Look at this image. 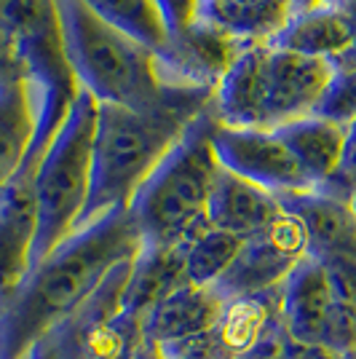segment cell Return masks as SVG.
<instances>
[{
    "mask_svg": "<svg viewBox=\"0 0 356 359\" xmlns=\"http://www.w3.org/2000/svg\"><path fill=\"white\" fill-rule=\"evenodd\" d=\"M139 250L142 239L129 210H113L78 228L46 255L19 292L0 309V359H30Z\"/></svg>",
    "mask_w": 356,
    "mask_h": 359,
    "instance_id": "6da1fadb",
    "label": "cell"
},
{
    "mask_svg": "<svg viewBox=\"0 0 356 359\" xmlns=\"http://www.w3.org/2000/svg\"><path fill=\"white\" fill-rule=\"evenodd\" d=\"M214 102V91L172 86L156 105H97L91 194L81 225L113 210H129L153 169Z\"/></svg>",
    "mask_w": 356,
    "mask_h": 359,
    "instance_id": "7a4b0ae2",
    "label": "cell"
},
{
    "mask_svg": "<svg viewBox=\"0 0 356 359\" xmlns=\"http://www.w3.org/2000/svg\"><path fill=\"white\" fill-rule=\"evenodd\" d=\"M335 65L257 43L238 51L217 83L212 110L223 126L279 129L313 116L332 81Z\"/></svg>",
    "mask_w": 356,
    "mask_h": 359,
    "instance_id": "3957f363",
    "label": "cell"
},
{
    "mask_svg": "<svg viewBox=\"0 0 356 359\" xmlns=\"http://www.w3.org/2000/svg\"><path fill=\"white\" fill-rule=\"evenodd\" d=\"M57 11L75 83L97 105L148 107L172 89L156 51L104 25L81 0H57Z\"/></svg>",
    "mask_w": 356,
    "mask_h": 359,
    "instance_id": "277c9868",
    "label": "cell"
},
{
    "mask_svg": "<svg viewBox=\"0 0 356 359\" xmlns=\"http://www.w3.org/2000/svg\"><path fill=\"white\" fill-rule=\"evenodd\" d=\"M214 123L217 116L209 107L132 198L129 217L142 244H182L207 225L209 196L220 175L212 150Z\"/></svg>",
    "mask_w": 356,
    "mask_h": 359,
    "instance_id": "5b68a950",
    "label": "cell"
},
{
    "mask_svg": "<svg viewBox=\"0 0 356 359\" xmlns=\"http://www.w3.org/2000/svg\"><path fill=\"white\" fill-rule=\"evenodd\" d=\"M94 126L97 102L78 89L73 105L46 145L35 169V204L38 236L32 250V269L70 239L86 212L94 169Z\"/></svg>",
    "mask_w": 356,
    "mask_h": 359,
    "instance_id": "8992f818",
    "label": "cell"
},
{
    "mask_svg": "<svg viewBox=\"0 0 356 359\" xmlns=\"http://www.w3.org/2000/svg\"><path fill=\"white\" fill-rule=\"evenodd\" d=\"M282 207L303 225L308 255L316 257L343 298L356 303V215L345 198L324 191L282 196Z\"/></svg>",
    "mask_w": 356,
    "mask_h": 359,
    "instance_id": "52a82bcc",
    "label": "cell"
},
{
    "mask_svg": "<svg viewBox=\"0 0 356 359\" xmlns=\"http://www.w3.org/2000/svg\"><path fill=\"white\" fill-rule=\"evenodd\" d=\"M308 255L303 225L284 210L263 233L247 239L236 260L217 282V290L228 300H244L282 290L287 276Z\"/></svg>",
    "mask_w": 356,
    "mask_h": 359,
    "instance_id": "ba28073f",
    "label": "cell"
},
{
    "mask_svg": "<svg viewBox=\"0 0 356 359\" xmlns=\"http://www.w3.org/2000/svg\"><path fill=\"white\" fill-rule=\"evenodd\" d=\"M212 150L225 172L249 180L279 198L316 191L273 129H233L217 121L212 129Z\"/></svg>",
    "mask_w": 356,
    "mask_h": 359,
    "instance_id": "9c48e42d",
    "label": "cell"
},
{
    "mask_svg": "<svg viewBox=\"0 0 356 359\" xmlns=\"http://www.w3.org/2000/svg\"><path fill=\"white\" fill-rule=\"evenodd\" d=\"M43 153H30L16 177L0 191V309L19 292L32 271L38 236L35 169Z\"/></svg>",
    "mask_w": 356,
    "mask_h": 359,
    "instance_id": "30bf717a",
    "label": "cell"
},
{
    "mask_svg": "<svg viewBox=\"0 0 356 359\" xmlns=\"http://www.w3.org/2000/svg\"><path fill=\"white\" fill-rule=\"evenodd\" d=\"M341 300L343 295L329 271L316 257L306 255L282 285L279 316L284 335L295 341L322 344L327 322Z\"/></svg>",
    "mask_w": 356,
    "mask_h": 359,
    "instance_id": "8fae6325",
    "label": "cell"
},
{
    "mask_svg": "<svg viewBox=\"0 0 356 359\" xmlns=\"http://www.w3.org/2000/svg\"><path fill=\"white\" fill-rule=\"evenodd\" d=\"M228 303L231 300L217 287H196L185 282L145 316L139 327L142 338L156 346H172L196 338L220 325Z\"/></svg>",
    "mask_w": 356,
    "mask_h": 359,
    "instance_id": "7c38bea8",
    "label": "cell"
},
{
    "mask_svg": "<svg viewBox=\"0 0 356 359\" xmlns=\"http://www.w3.org/2000/svg\"><path fill=\"white\" fill-rule=\"evenodd\" d=\"M185 282L182 244H142L126 276L121 316L129 319L134 327H142L145 316Z\"/></svg>",
    "mask_w": 356,
    "mask_h": 359,
    "instance_id": "4fadbf2b",
    "label": "cell"
},
{
    "mask_svg": "<svg viewBox=\"0 0 356 359\" xmlns=\"http://www.w3.org/2000/svg\"><path fill=\"white\" fill-rule=\"evenodd\" d=\"M282 212L284 207L279 196H273L249 180L236 177L220 166L207 207V223L212 228L228 231L247 241L263 233Z\"/></svg>",
    "mask_w": 356,
    "mask_h": 359,
    "instance_id": "5bb4252c",
    "label": "cell"
},
{
    "mask_svg": "<svg viewBox=\"0 0 356 359\" xmlns=\"http://www.w3.org/2000/svg\"><path fill=\"white\" fill-rule=\"evenodd\" d=\"M268 46L335 65L354 51V25L343 6H303Z\"/></svg>",
    "mask_w": 356,
    "mask_h": 359,
    "instance_id": "9a60e30c",
    "label": "cell"
},
{
    "mask_svg": "<svg viewBox=\"0 0 356 359\" xmlns=\"http://www.w3.org/2000/svg\"><path fill=\"white\" fill-rule=\"evenodd\" d=\"M295 11V0H201L198 22L247 48L271 43Z\"/></svg>",
    "mask_w": 356,
    "mask_h": 359,
    "instance_id": "2e32d148",
    "label": "cell"
},
{
    "mask_svg": "<svg viewBox=\"0 0 356 359\" xmlns=\"http://www.w3.org/2000/svg\"><path fill=\"white\" fill-rule=\"evenodd\" d=\"M38 91L22 75L0 83V191L16 177L35 148Z\"/></svg>",
    "mask_w": 356,
    "mask_h": 359,
    "instance_id": "e0dca14e",
    "label": "cell"
},
{
    "mask_svg": "<svg viewBox=\"0 0 356 359\" xmlns=\"http://www.w3.org/2000/svg\"><path fill=\"white\" fill-rule=\"evenodd\" d=\"M273 132L282 137V142L295 156L306 177L313 182V188H322L338 175L348 126H341L335 121H327L313 113L306 118L289 121Z\"/></svg>",
    "mask_w": 356,
    "mask_h": 359,
    "instance_id": "ac0fdd59",
    "label": "cell"
},
{
    "mask_svg": "<svg viewBox=\"0 0 356 359\" xmlns=\"http://www.w3.org/2000/svg\"><path fill=\"white\" fill-rule=\"evenodd\" d=\"M94 16L118 32L161 54L169 46V30L156 0H81Z\"/></svg>",
    "mask_w": 356,
    "mask_h": 359,
    "instance_id": "d6986e66",
    "label": "cell"
},
{
    "mask_svg": "<svg viewBox=\"0 0 356 359\" xmlns=\"http://www.w3.org/2000/svg\"><path fill=\"white\" fill-rule=\"evenodd\" d=\"M244 239H238L228 231L201 225L193 231L188 239L182 241V252H185V279L188 285L196 287H214L223 273L231 269V263L236 260Z\"/></svg>",
    "mask_w": 356,
    "mask_h": 359,
    "instance_id": "ffe728a7",
    "label": "cell"
},
{
    "mask_svg": "<svg viewBox=\"0 0 356 359\" xmlns=\"http://www.w3.org/2000/svg\"><path fill=\"white\" fill-rule=\"evenodd\" d=\"M316 116L341 126L356 123V60L335 62V73L316 107Z\"/></svg>",
    "mask_w": 356,
    "mask_h": 359,
    "instance_id": "44dd1931",
    "label": "cell"
},
{
    "mask_svg": "<svg viewBox=\"0 0 356 359\" xmlns=\"http://www.w3.org/2000/svg\"><path fill=\"white\" fill-rule=\"evenodd\" d=\"M198 3L201 0H156L163 16V25L169 30V38H177L198 19Z\"/></svg>",
    "mask_w": 356,
    "mask_h": 359,
    "instance_id": "7402d4cb",
    "label": "cell"
},
{
    "mask_svg": "<svg viewBox=\"0 0 356 359\" xmlns=\"http://www.w3.org/2000/svg\"><path fill=\"white\" fill-rule=\"evenodd\" d=\"M282 359H343V354L332 351L324 344H308L295 338H282Z\"/></svg>",
    "mask_w": 356,
    "mask_h": 359,
    "instance_id": "603a6c76",
    "label": "cell"
},
{
    "mask_svg": "<svg viewBox=\"0 0 356 359\" xmlns=\"http://www.w3.org/2000/svg\"><path fill=\"white\" fill-rule=\"evenodd\" d=\"M22 62H19V54H16V43L11 38V32L6 30V25L0 22V83L6 81H14V78H22Z\"/></svg>",
    "mask_w": 356,
    "mask_h": 359,
    "instance_id": "cb8c5ba5",
    "label": "cell"
},
{
    "mask_svg": "<svg viewBox=\"0 0 356 359\" xmlns=\"http://www.w3.org/2000/svg\"><path fill=\"white\" fill-rule=\"evenodd\" d=\"M282 338H284L282 327L271 330L266 338H260L247 351H241L236 359H282Z\"/></svg>",
    "mask_w": 356,
    "mask_h": 359,
    "instance_id": "d4e9b609",
    "label": "cell"
},
{
    "mask_svg": "<svg viewBox=\"0 0 356 359\" xmlns=\"http://www.w3.org/2000/svg\"><path fill=\"white\" fill-rule=\"evenodd\" d=\"M129 359H163V351H161V346H156L153 341H145V338H142Z\"/></svg>",
    "mask_w": 356,
    "mask_h": 359,
    "instance_id": "484cf974",
    "label": "cell"
},
{
    "mask_svg": "<svg viewBox=\"0 0 356 359\" xmlns=\"http://www.w3.org/2000/svg\"><path fill=\"white\" fill-rule=\"evenodd\" d=\"M341 6H343V11L348 14V19H351V25H354V38H356V0H343ZM345 60H356V46H354V51H351L348 57H343L341 62H345Z\"/></svg>",
    "mask_w": 356,
    "mask_h": 359,
    "instance_id": "4316f807",
    "label": "cell"
},
{
    "mask_svg": "<svg viewBox=\"0 0 356 359\" xmlns=\"http://www.w3.org/2000/svg\"><path fill=\"white\" fill-rule=\"evenodd\" d=\"M297 8H303V6H341L343 0H295Z\"/></svg>",
    "mask_w": 356,
    "mask_h": 359,
    "instance_id": "83f0119b",
    "label": "cell"
},
{
    "mask_svg": "<svg viewBox=\"0 0 356 359\" xmlns=\"http://www.w3.org/2000/svg\"><path fill=\"white\" fill-rule=\"evenodd\" d=\"M343 359H356V346L351 348V351H345V354H343Z\"/></svg>",
    "mask_w": 356,
    "mask_h": 359,
    "instance_id": "f1b7e54d",
    "label": "cell"
},
{
    "mask_svg": "<svg viewBox=\"0 0 356 359\" xmlns=\"http://www.w3.org/2000/svg\"><path fill=\"white\" fill-rule=\"evenodd\" d=\"M348 204H351V210H354V215H356V191L351 194V198H348Z\"/></svg>",
    "mask_w": 356,
    "mask_h": 359,
    "instance_id": "f546056e",
    "label": "cell"
},
{
    "mask_svg": "<svg viewBox=\"0 0 356 359\" xmlns=\"http://www.w3.org/2000/svg\"><path fill=\"white\" fill-rule=\"evenodd\" d=\"M163 359H188V357H163Z\"/></svg>",
    "mask_w": 356,
    "mask_h": 359,
    "instance_id": "4dcf8cb0",
    "label": "cell"
}]
</instances>
